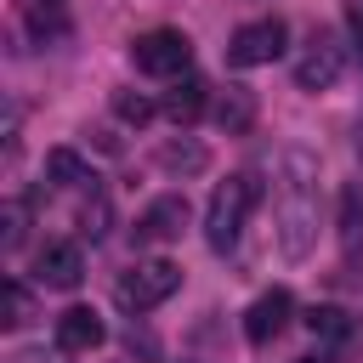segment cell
Instances as JSON below:
<instances>
[{
	"instance_id": "6da1fadb",
	"label": "cell",
	"mask_w": 363,
	"mask_h": 363,
	"mask_svg": "<svg viewBox=\"0 0 363 363\" xmlns=\"http://www.w3.org/2000/svg\"><path fill=\"white\" fill-rule=\"evenodd\" d=\"M272 227L284 261H306L318 250V159L306 147L278 153V193H272Z\"/></svg>"
},
{
	"instance_id": "7a4b0ae2",
	"label": "cell",
	"mask_w": 363,
	"mask_h": 363,
	"mask_svg": "<svg viewBox=\"0 0 363 363\" xmlns=\"http://www.w3.org/2000/svg\"><path fill=\"white\" fill-rule=\"evenodd\" d=\"M255 199H261V187H255V176H250V170L227 176V182L210 193V210H204V238H210V250H233V244H238L244 216H250V204H255Z\"/></svg>"
},
{
	"instance_id": "3957f363",
	"label": "cell",
	"mask_w": 363,
	"mask_h": 363,
	"mask_svg": "<svg viewBox=\"0 0 363 363\" xmlns=\"http://www.w3.org/2000/svg\"><path fill=\"white\" fill-rule=\"evenodd\" d=\"M182 289V267L176 261H136L113 278V301L125 312H153L159 301H170Z\"/></svg>"
},
{
	"instance_id": "277c9868",
	"label": "cell",
	"mask_w": 363,
	"mask_h": 363,
	"mask_svg": "<svg viewBox=\"0 0 363 363\" xmlns=\"http://www.w3.org/2000/svg\"><path fill=\"white\" fill-rule=\"evenodd\" d=\"M130 62H136L142 74H153V79H176V74H187V62H193V40H187L182 28H147V34L130 40Z\"/></svg>"
},
{
	"instance_id": "5b68a950",
	"label": "cell",
	"mask_w": 363,
	"mask_h": 363,
	"mask_svg": "<svg viewBox=\"0 0 363 363\" xmlns=\"http://www.w3.org/2000/svg\"><path fill=\"white\" fill-rule=\"evenodd\" d=\"M284 45H289L284 17H255V23L233 28V40H227V62H233V68H261V62H278Z\"/></svg>"
},
{
	"instance_id": "8992f818",
	"label": "cell",
	"mask_w": 363,
	"mask_h": 363,
	"mask_svg": "<svg viewBox=\"0 0 363 363\" xmlns=\"http://www.w3.org/2000/svg\"><path fill=\"white\" fill-rule=\"evenodd\" d=\"M340 74H346V45H340L329 28H318V34L306 40V51L295 57V85H301V91H329Z\"/></svg>"
},
{
	"instance_id": "52a82bcc",
	"label": "cell",
	"mask_w": 363,
	"mask_h": 363,
	"mask_svg": "<svg viewBox=\"0 0 363 363\" xmlns=\"http://www.w3.org/2000/svg\"><path fill=\"white\" fill-rule=\"evenodd\" d=\"M182 227H187V199H182V193H164V199H153V204L136 216L130 238H136V244H170V238H182Z\"/></svg>"
},
{
	"instance_id": "ba28073f",
	"label": "cell",
	"mask_w": 363,
	"mask_h": 363,
	"mask_svg": "<svg viewBox=\"0 0 363 363\" xmlns=\"http://www.w3.org/2000/svg\"><path fill=\"white\" fill-rule=\"evenodd\" d=\"M289 312H295L289 289H267V295H255V306L244 312V340H250V346H272V340L284 335Z\"/></svg>"
},
{
	"instance_id": "9c48e42d",
	"label": "cell",
	"mask_w": 363,
	"mask_h": 363,
	"mask_svg": "<svg viewBox=\"0 0 363 363\" xmlns=\"http://www.w3.org/2000/svg\"><path fill=\"white\" fill-rule=\"evenodd\" d=\"M79 278H85L79 244H45L34 255V284H45V289H79Z\"/></svg>"
},
{
	"instance_id": "30bf717a",
	"label": "cell",
	"mask_w": 363,
	"mask_h": 363,
	"mask_svg": "<svg viewBox=\"0 0 363 363\" xmlns=\"http://www.w3.org/2000/svg\"><path fill=\"white\" fill-rule=\"evenodd\" d=\"M102 340H108V329L91 306H68L57 318V352H96Z\"/></svg>"
},
{
	"instance_id": "8fae6325",
	"label": "cell",
	"mask_w": 363,
	"mask_h": 363,
	"mask_svg": "<svg viewBox=\"0 0 363 363\" xmlns=\"http://www.w3.org/2000/svg\"><path fill=\"white\" fill-rule=\"evenodd\" d=\"M216 125H221L227 136H244V130L255 125V91H250V85H227V91L216 96Z\"/></svg>"
},
{
	"instance_id": "7c38bea8",
	"label": "cell",
	"mask_w": 363,
	"mask_h": 363,
	"mask_svg": "<svg viewBox=\"0 0 363 363\" xmlns=\"http://www.w3.org/2000/svg\"><path fill=\"white\" fill-rule=\"evenodd\" d=\"M204 102H210V85H204L199 74H182V79L170 85V96H164V113H170L176 125H193V119L204 113Z\"/></svg>"
},
{
	"instance_id": "4fadbf2b",
	"label": "cell",
	"mask_w": 363,
	"mask_h": 363,
	"mask_svg": "<svg viewBox=\"0 0 363 363\" xmlns=\"http://www.w3.org/2000/svg\"><path fill=\"white\" fill-rule=\"evenodd\" d=\"M363 250V187H346L340 193V255L352 261Z\"/></svg>"
},
{
	"instance_id": "5bb4252c",
	"label": "cell",
	"mask_w": 363,
	"mask_h": 363,
	"mask_svg": "<svg viewBox=\"0 0 363 363\" xmlns=\"http://www.w3.org/2000/svg\"><path fill=\"white\" fill-rule=\"evenodd\" d=\"M45 182H51V187H79V182H96V176L85 170V159H79L74 147H51V153H45Z\"/></svg>"
},
{
	"instance_id": "9a60e30c",
	"label": "cell",
	"mask_w": 363,
	"mask_h": 363,
	"mask_svg": "<svg viewBox=\"0 0 363 363\" xmlns=\"http://www.w3.org/2000/svg\"><path fill=\"white\" fill-rule=\"evenodd\" d=\"M306 329H312V340H323V346H346V340H352V318H346L340 306H312V312H306Z\"/></svg>"
},
{
	"instance_id": "2e32d148",
	"label": "cell",
	"mask_w": 363,
	"mask_h": 363,
	"mask_svg": "<svg viewBox=\"0 0 363 363\" xmlns=\"http://www.w3.org/2000/svg\"><path fill=\"white\" fill-rule=\"evenodd\" d=\"M204 164H210V153L199 142H164L159 147V170H170V176H199Z\"/></svg>"
},
{
	"instance_id": "e0dca14e",
	"label": "cell",
	"mask_w": 363,
	"mask_h": 363,
	"mask_svg": "<svg viewBox=\"0 0 363 363\" xmlns=\"http://www.w3.org/2000/svg\"><path fill=\"white\" fill-rule=\"evenodd\" d=\"M28 238V204L23 199H6V216H0V250H23Z\"/></svg>"
},
{
	"instance_id": "ac0fdd59",
	"label": "cell",
	"mask_w": 363,
	"mask_h": 363,
	"mask_svg": "<svg viewBox=\"0 0 363 363\" xmlns=\"http://www.w3.org/2000/svg\"><path fill=\"white\" fill-rule=\"evenodd\" d=\"M28 318H34V295H28V284H23V278H6V318H0V323L23 329Z\"/></svg>"
},
{
	"instance_id": "d6986e66",
	"label": "cell",
	"mask_w": 363,
	"mask_h": 363,
	"mask_svg": "<svg viewBox=\"0 0 363 363\" xmlns=\"http://www.w3.org/2000/svg\"><path fill=\"white\" fill-rule=\"evenodd\" d=\"M113 113H119L125 125H147V119H153V102L136 96V91H113Z\"/></svg>"
},
{
	"instance_id": "ffe728a7",
	"label": "cell",
	"mask_w": 363,
	"mask_h": 363,
	"mask_svg": "<svg viewBox=\"0 0 363 363\" xmlns=\"http://www.w3.org/2000/svg\"><path fill=\"white\" fill-rule=\"evenodd\" d=\"M102 233H108V199L96 193V199H91L85 210H79V238H91V244H96Z\"/></svg>"
},
{
	"instance_id": "44dd1931",
	"label": "cell",
	"mask_w": 363,
	"mask_h": 363,
	"mask_svg": "<svg viewBox=\"0 0 363 363\" xmlns=\"http://www.w3.org/2000/svg\"><path fill=\"white\" fill-rule=\"evenodd\" d=\"M6 363H68V352H45V346H23V352H11Z\"/></svg>"
},
{
	"instance_id": "7402d4cb",
	"label": "cell",
	"mask_w": 363,
	"mask_h": 363,
	"mask_svg": "<svg viewBox=\"0 0 363 363\" xmlns=\"http://www.w3.org/2000/svg\"><path fill=\"white\" fill-rule=\"evenodd\" d=\"M346 6V28H352V45L363 51V0H340Z\"/></svg>"
},
{
	"instance_id": "603a6c76",
	"label": "cell",
	"mask_w": 363,
	"mask_h": 363,
	"mask_svg": "<svg viewBox=\"0 0 363 363\" xmlns=\"http://www.w3.org/2000/svg\"><path fill=\"white\" fill-rule=\"evenodd\" d=\"M45 6H57V0H45Z\"/></svg>"
}]
</instances>
